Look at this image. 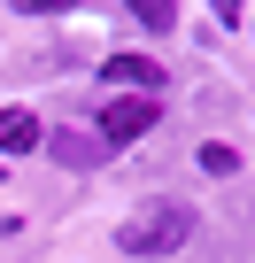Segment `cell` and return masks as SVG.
Returning <instances> with one entry per match:
<instances>
[{"label":"cell","instance_id":"cell-1","mask_svg":"<svg viewBox=\"0 0 255 263\" xmlns=\"http://www.w3.org/2000/svg\"><path fill=\"white\" fill-rule=\"evenodd\" d=\"M186 240H193V209L186 201H147L140 217L116 224V248L124 255H178Z\"/></svg>","mask_w":255,"mask_h":263},{"label":"cell","instance_id":"cell-2","mask_svg":"<svg viewBox=\"0 0 255 263\" xmlns=\"http://www.w3.org/2000/svg\"><path fill=\"white\" fill-rule=\"evenodd\" d=\"M140 132H155V93H124V101L101 108V147H124Z\"/></svg>","mask_w":255,"mask_h":263},{"label":"cell","instance_id":"cell-3","mask_svg":"<svg viewBox=\"0 0 255 263\" xmlns=\"http://www.w3.org/2000/svg\"><path fill=\"white\" fill-rule=\"evenodd\" d=\"M31 147H47V124L31 108H0V155H31Z\"/></svg>","mask_w":255,"mask_h":263},{"label":"cell","instance_id":"cell-4","mask_svg":"<svg viewBox=\"0 0 255 263\" xmlns=\"http://www.w3.org/2000/svg\"><path fill=\"white\" fill-rule=\"evenodd\" d=\"M101 78H116L124 93H163V70L147 62V54H108V70Z\"/></svg>","mask_w":255,"mask_h":263},{"label":"cell","instance_id":"cell-5","mask_svg":"<svg viewBox=\"0 0 255 263\" xmlns=\"http://www.w3.org/2000/svg\"><path fill=\"white\" fill-rule=\"evenodd\" d=\"M47 147H54V163H70V171H85V163L108 155L101 140H85V132H47Z\"/></svg>","mask_w":255,"mask_h":263},{"label":"cell","instance_id":"cell-6","mask_svg":"<svg viewBox=\"0 0 255 263\" xmlns=\"http://www.w3.org/2000/svg\"><path fill=\"white\" fill-rule=\"evenodd\" d=\"M124 8H132L147 31H170V24H178V0H124Z\"/></svg>","mask_w":255,"mask_h":263},{"label":"cell","instance_id":"cell-7","mask_svg":"<svg viewBox=\"0 0 255 263\" xmlns=\"http://www.w3.org/2000/svg\"><path fill=\"white\" fill-rule=\"evenodd\" d=\"M201 171H209V178H232V171H240V155H232V147H217V140H209V147H201Z\"/></svg>","mask_w":255,"mask_h":263},{"label":"cell","instance_id":"cell-8","mask_svg":"<svg viewBox=\"0 0 255 263\" xmlns=\"http://www.w3.org/2000/svg\"><path fill=\"white\" fill-rule=\"evenodd\" d=\"M77 0H16V16H70Z\"/></svg>","mask_w":255,"mask_h":263}]
</instances>
